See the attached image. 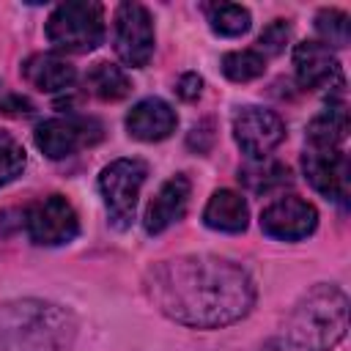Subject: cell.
Segmentation results:
<instances>
[{"instance_id": "1", "label": "cell", "mask_w": 351, "mask_h": 351, "mask_svg": "<svg viewBox=\"0 0 351 351\" xmlns=\"http://www.w3.org/2000/svg\"><path fill=\"white\" fill-rule=\"evenodd\" d=\"M145 293L162 315L192 329L236 324L255 304L250 271L219 255H178L154 263Z\"/></svg>"}, {"instance_id": "2", "label": "cell", "mask_w": 351, "mask_h": 351, "mask_svg": "<svg viewBox=\"0 0 351 351\" xmlns=\"http://www.w3.org/2000/svg\"><path fill=\"white\" fill-rule=\"evenodd\" d=\"M348 332V296L343 288L318 282L291 310L277 335L258 351H332Z\"/></svg>"}, {"instance_id": "3", "label": "cell", "mask_w": 351, "mask_h": 351, "mask_svg": "<svg viewBox=\"0 0 351 351\" xmlns=\"http://www.w3.org/2000/svg\"><path fill=\"white\" fill-rule=\"evenodd\" d=\"M77 321L52 302L22 299L0 304V351H69Z\"/></svg>"}, {"instance_id": "4", "label": "cell", "mask_w": 351, "mask_h": 351, "mask_svg": "<svg viewBox=\"0 0 351 351\" xmlns=\"http://www.w3.org/2000/svg\"><path fill=\"white\" fill-rule=\"evenodd\" d=\"M47 41L58 52L82 55L104 41V8L96 0L60 3L47 19Z\"/></svg>"}, {"instance_id": "5", "label": "cell", "mask_w": 351, "mask_h": 351, "mask_svg": "<svg viewBox=\"0 0 351 351\" xmlns=\"http://www.w3.org/2000/svg\"><path fill=\"white\" fill-rule=\"evenodd\" d=\"M145 176H148V165L143 159H134V156L115 159L99 173V192H101V200L107 206L110 222L115 228L132 225Z\"/></svg>"}, {"instance_id": "6", "label": "cell", "mask_w": 351, "mask_h": 351, "mask_svg": "<svg viewBox=\"0 0 351 351\" xmlns=\"http://www.w3.org/2000/svg\"><path fill=\"white\" fill-rule=\"evenodd\" d=\"M25 230H27V239L38 247H60L77 239L80 217L63 195H49L27 206Z\"/></svg>"}, {"instance_id": "7", "label": "cell", "mask_w": 351, "mask_h": 351, "mask_svg": "<svg viewBox=\"0 0 351 351\" xmlns=\"http://www.w3.org/2000/svg\"><path fill=\"white\" fill-rule=\"evenodd\" d=\"M112 38H115V52L126 66H132V69L148 66L154 47H156L151 11L143 3H121L115 8V36Z\"/></svg>"}, {"instance_id": "8", "label": "cell", "mask_w": 351, "mask_h": 351, "mask_svg": "<svg viewBox=\"0 0 351 351\" xmlns=\"http://www.w3.org/2000/svg\"><path fill=\"white\" fill-rule=\"evenodd\" d=\"M33 140L38 151L47 159H66L77 154L85 145H93L101 140V123L88 115H66V118H49L41 121L33 132Z\"/></svg>"}, {"instance_id": "9", "label": "cell", "mask_w": 351, "mask_h": 351, "mask_svg": "<svg viewBox=\"0 0 351 351\" xmlns=\"http://www.w3.org/2000/svg\"><path fill=\"white\" fill-rule=\"evenodd\" d=\"M233 140L247 159L261 162L285 140V123L274 110L250 104L233 115Z\"/></svg>"}, {"instance_id": "10", "label": "cell", "mask_w": 351, "mask_h": 351, "mask_svg": "<svg viewBox=\"0 0 351 351\" xmlns=\"http://www.w3.org/2000/svg\"><path fill=\"white\" fill-rule=\"evenodd\" d=\"M302 170L307 176V181L313 184V189L321 192L326 200H335L340 206L348 203L351 170H348V156L343 148L307 145L302 154Z\"/></svg>"}, {"instance_id": "11", "label": "cell", "mask_w": 351, "mask_h": 351, "mask_svg": "<svg viewBox=\"0 0 351 351\" xmlns=\"http://www.w3.org/2000/svg\"><path fill=\"white\" fill-rule=\"evenodd\" d=\"M318 228V211L313 203L288 195L271 200L261 211V230L277 241H299L307 239Z\"/></svg>"}, {"instance_id": "12", "label": "cell", "mask_w": 351, "mask_h": 351, "mask_svg": "<svg viewBox=\"0 0 351 351\" xmlns=\"http://www.w3.org/2000/svg\"><path fill=\"white\" fill-rule=\"evenodd\" d=\"M189 195H192V181L184 173H176L173 178H167L159 192L154 195V200L145 208L143 217V228L148 236H159L162 230H167L170 225H176L189 206Z\"/></svg>"}, {"instance_id": "13", "label": "cell", "mask_w": 351, "mask_h": 351, "mask_svg": "<svg viewBox=\"0 0 351 351\" xmlns=\"http://www.w3.org/2000/svg\"><path fill=\"white\" fill-rule=\"evenodd\" d=\"M293 71L302 88L315 90L326 85H343L340 63L335 52L321 41H302L293 49Z\"/></svg>"}, {"instance_id": "14", "label": "cell", "mask_w": 351, "mask_h": 351, "mask_svg": "<svg viewBox=\"0 0 351 351\" xmlns=\"http://www.w3.org/2000/svg\"><path fill=\"white\" fill-rule=\"evenodd\" d=\"M178 126V118H176V110L159 99V96H148V99H140L129 112H126V132L134 137V140H143V143H159V140H167Z\"/></svg>"}, {"instance_id": "15", "label": "cell", "mask_w": 351, "mask_h": 351, "mask_svg": "<svg viewBox=\"0 0 351 351\" xmlns=\"http://www.w3.org/2000/svg\"><path fill=\"white\" fill-rule=\"evenodd\" d=\"M22 77L41 93H60L77 82V69L55 52H36L22 63Z\"/></svg>"}, {"instance_id": "16", "label": "cell", "mask_w": 351, "mask_h": 351, "mask_svg": "<svg viewBox=\"0 0 351 351\" xmlns=\"http://www.w3.org/2000/svg\"><path fill=\"white\" fill-rule=\"evenodd\" d=\"M203 222L219 233H241L250 222V206L239 192L217 189L203 208Z\"/></svg>"}, {"instance_id": "17", "label": "cell", "mask_w": 351, "mask_h": 351, "mask_svg": "<svg viewBox=\"0 0 351 351\" xmlns=\"http://www.w3.org/2000/svg\"><path fill=\"white\" fill-rule=\"evenodd\" d=\"M348 134V112L343 99L329 101V107L315 115L307 126V145H329V148H343Z\"/></svg>"}, {"instance_id": "18", "label": "cell", "mask_w": 351, "mask_h": 351, "mask_svg": "<svg viewBox=\"0 0 351 351\" xmlns=\"http://www.w3.org/2000/svg\"><path fill=\"white\" fill-rule=\"evenodd\" d=\"M85 88L101 99V101H121L123 96H129L132 90V80L126 77L123 69H118L115 63H107V60H99L88 69L85 74Z\"/></svg>"}, {"instance_id": "19", "label": "cell", "mask_w": 351, "mask_h": 351, "mask_svg": "<svg viewBox=\"0 0 351 351\" xmlns=\"http://www.w3.org/2000/svg\"><path fill=\"white\" fill-rule=\"evenodd\" d=\"M206 16H208V25L214 33L219 36H228V38H236L241 33L250 30V11L239 3H214V5H206Z\"/></svg>"}, {"instance_id": "20", "label": "cell", "mask_w": 351, "mask_h": 351, "mask_svg": "<svg viewBox=\"0 0 351 351\" xmlns=\"http://www.w3.org/2000/svg\"><path fill=\"white\" fill-rule=\"evenodd\" d=\"M266 71V58L258 49H233L222 55V74L233 82L258 80Z\"/></svg>"}, {"instance_id": "21", "label": "cell", "mask_w": 351, "mask_h": 351, "mask_svg": "<svg viewBox=\"0 0 351 351\" xmlns=\"http://www.w3.org/2000/svg\"><path fill=\"white\" fill-rule=\"evenodd\" d=\"M239 178L252 189V192H271L274 186H282L291 181V170L280 162H252L250 167L239 170Z\"/></svg>"}, {"instance_id": "22", "label": "cell", "mask_w": 351, "mask_h": 351, "mask_svg": "<svg viewBox=\"0 0 351 351\" xmlns=\"http://www.w3.org/2000/svg\"><path fill=\"white\" fill-rule=\"evenodd\" d=\"M315 30L321 36V44L332 47H346L351 41V22L348 14L340 8H321L315 14Z\"/></svg>"}, {"instance_id": "23", "label": "cell", "mask_w": 351, "mask_h": 351, "mask_svg": "<svg viewBox=\"0 0 351 351\" xmlns=\"http://www.w3.org/2000/svg\"><path fill=\"white\" fill-rule=\"evenodd\" d=\"M25 165H27V154H25L22 143L11 132L0 129V186L19 178Z\"/></svg>"}, {"instance_id": "24", "label": "cell", "mask_w": 351, "mask_h": 351, "mask_svg": "<svg viewBox=\"0 0 351 351\" xmlns=\"http://www.w3.org/2000/svg\"><path fill=\"white\" fill-rule=\"evenodd\" d=\"M288 38H291V22L288 19H274V22H269L263 30H261V36H258V44H261V55L266 58V55H280L282 49H285V44H288Z\"/></svg>"}, {"instance_id": "25", "label": "cell", "mask_w": 351, "mask_h": 351, "mask_svg": "<svg viewBox=\"0 0 351 351\" xmlns=\"http://www.w3.org/2000/svg\"><path fill=\"white\" fill-rule=\"evenodd\" d=\"M30 110H33V104L25 96H16V93L5 90V85H0V112L19 115V112H30Z\"/></svg>"}, {"instance_id": "26", "label": "cell", "mask_w": 351, "mask_h": 351, "mask_svg": "<svg viewBox=\"0 0 351 351\" xmlns=\"http://www.w3.org/2000/svg\"><path fill=\"white\" fill-rule=\"evenodd\" d=\"M178 96L184 99V101H195L197 96H200V90H203V80L195 74V71H189V74H184L181 80H178Z\"/></svg>"}]
</instances>
